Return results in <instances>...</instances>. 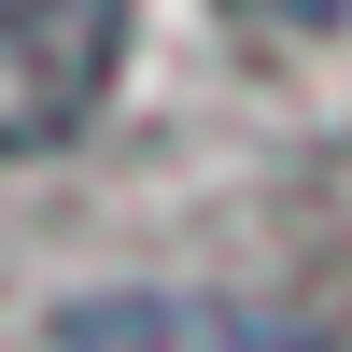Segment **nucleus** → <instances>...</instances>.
Masks as SVG:
<instances>
[{
	"label": "nucleus",
	"mask_w": 352,
	"mask_h": 352,
	"mask_svg": "<svg viewBox=\"0 0 352 352\" xmlns=\"http://www.w3.org/2000/svg\"><path fill=\"white\" fill-rule=\"evenodd\" d=\"M127 0H0V155H43L99 113Z\"/></svg>",
	"instance_id": "nucleus-1"
},
{
	"label": "nucleus",
	"mask_w": 352,
	"mask_h": 352,
	"mask_svg": "<svg viewBox=\"0 0 352 352\" xmlns=\"http://www.w3.org/2000/svg\"><path fill=\"white\" fill-rule=\"evenodd\" d=\"M71 352H324L268 310H226V296H85Z\"/></svg>",
	"instance_id": "nucleus-2"
},
{
	"label": "nucleus",
	"mask_w": 352,
	"mask_h": 352,
	"mask_svg": "<svg viewBox=\"0 0 352 352\" xmlns=\"http://www.w3.org/2000/svg\"><path fill=\"white\" fill-rule=\"evenodd\" d=\"M268 14H338V0H268Z\"/></svg>",
	"instance_id": "nucleus-3"
}]
</instances>
